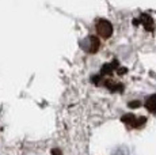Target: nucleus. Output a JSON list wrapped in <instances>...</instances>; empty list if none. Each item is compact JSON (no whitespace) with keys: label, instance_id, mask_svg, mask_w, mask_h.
I'll return each instance as SVG.
<instances>
[{"label":"nucleus","instance_id":"f257e3e1","mask_svg":"<svg viewBox=\"0 0 156 155\" xmlns=\"http://www.w3.org/2000/svg\"><path fill=\"white\" fill-rule=\"evenodd\" d=\"M99 45L101 42L98 40V37H95V35H88L84 40L80 41V48L87 53H97L98 49H99Z\"/></svg>","mask_w":156,"mask_h":155},{"label":"nucleus","instance_id":"f03ea898","mask_svg":"<svg viewBox=\"0 0 156 155\" xmlns=\"http://www.w3.org/2000/svg\"><path fill=\"white\" fill-rule=\"evenodd\" d=\"M97 31H98V34L101 35L102 38H110L112 37V34H113V26H112V23L109 22V20H106V19H101L99 22H98V25H97Z\"/></svg>","mask_w":156,"mask_h":155},{"label":"nucleus","instance_id":"7ed1b4c3","mask_svg":"<svg viewBox=\"0 0 156 155\" xmlns=\"http://www.w3.org/2000/svg\"><path fill=\"white\" fill-rule=\"evenodd\" d=\"M122 121H124L125 124H128L130 128H140V127H143V125L145 124L147 118L145 117H139L137 118L136 116H133V114H125L124 117H122Z\"/></svg>","mask_w":156,"mask_h":155},{"label":"nucleus","instance_id":"20e7f679","mask_svg":"<svg viewBox=\"0 0 156 155\" xmlns=\"http://www.w3.org/2000/svg\"><path fill=\"white\" fill-rule=\"evenodd\" d=\"M140 22L144 25L145 30H148V31L154 30V20H152V18L149 15H147V14H141V15H140Z\"/></svg>","mask_w":156,"mask_h":155},{"label":"nucleus","instance_id":"39448f33","mask_svg":"<svg viewBox=\"0 0 156 155\" xmlns=\"http://www.w3.org/2000/svg\"><path fill=\"white\" fill-rule=\"evenodd\" d=\"M145 106H147V109H148L149 112L156 113V94L155 95H151V97L147 99Z\"/></svg>","mask_w":156,"mask_h":155},{"label":"nucleus","instance_id":"423d86ee","mask_svg":"<svg viewBox=\"0 0 156 155\" xmlns=\"http://www.w3.org/2000/svg\"><path fill=\"white\" fill-rule=\"evenodd\" d=\"M106 86L112 91H122V88H124L121 85H118V83H113V82H106Z\"/></svg>","mask_w":156,"mask_h":155},{"label":"nucleus","instance_id":"0eeeda50","mask_svg":"<svg viewBox=\"0 0 156 155\" xmlns=\"http://www.w3.org/2000/svg\"><path fill=\"white\" fill-rule=\"evenodd\" d=\"M115 61L113 63V64H107V65H103V68H102V74H110L112 71L115 68Z\"/></svg>","mask_w":156,"mask_h":155},{"label":"nucleus","instance_id":"6e6552de","mask_svg":"<svg viewBox=\"0 0 156 155\" xmlns=\"http://www.w3.org/2000/svg\"><path fill=\"white\" fill-rule=\"evenodd\" d=\"M113 155H132V154L128 148H118V150L114 151Z\"/></svg>","mask_w":156,"mask_h":155},{"label":"nucleus","instance_id":"1a4fd4ad","mask_svg":"<svg viewBox=\"0 0 156 155\" xmlns=\"http://www.w3.org/2000/svg\"><path fill=\"white\" fill-rule=\"evenodd\" d=\"M129 106H130V108H137V106H140V102L139 101H133V102L129 103Z\"/></svg>","mask_w":156,"mask_h":155},{"label":"nucleus","instance_id":"9d476101","mask_svg":"<svg viewBox=\"0 0 156 155\" xmlns=\"http://www.w3.org/2000/svg\"><path fill=\"white\" fill-rule=\"evenodd\" d=\"M53 155H60V153L57 150H53Z\"/></svg>","mask_w":156,"mask_h":155}]
</instances>
